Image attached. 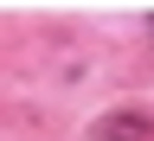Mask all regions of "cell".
I'll list each match as a JSON object with an SVG mask.
<instances>
[{"label": "cell", "instance_id": "1", "mask_svg": "<svg viewBox=\"0 0 154 141\" xmlns=\"http://www.w3.org/2000/svg\"><path fill=\"white\" fill-rule=\"evenodd\" d=\"M90 135L96 141H154V115L148 109H109Z\"/></svg>", "mask_w": 154, "mask_h": 141}]
</instances>
